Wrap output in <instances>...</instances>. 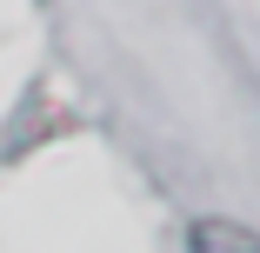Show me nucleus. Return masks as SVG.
<instances>
[{
  "mask_svg": "<svg viewBox=\"0 0 260 253\" xmlns=\"http://www.w3.org/2000/svg\"><path fill=\"white\" fill-rule=\"evenodd\" d=\"M193 253H260V233H247L234 220H200L193 227Z\"/></svg>",
  "mask_w": 260,
  "mask_h": 253,
  "instance_id": "nucleus-1",
  "label": "nucleus"
}]
</instances>
